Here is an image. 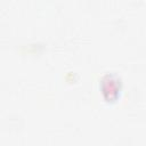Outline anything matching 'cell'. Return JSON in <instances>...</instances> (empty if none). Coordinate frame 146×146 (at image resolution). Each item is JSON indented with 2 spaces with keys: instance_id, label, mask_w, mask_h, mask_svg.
Wrapping results in <instances>:
<instances>
[{
  "instance_id": "1",
  "label": "cell",
  "mask_w": 146,
  "mask_h": 146,
  "mask_svg": "<svg viewBox=\"0 0 146 146\" xmlns=\"http://www.w3.org/2000/svg\"><path fill=\"white\" fill-rule=\"evenodd\" d=\"M103 90H104V94L105 95L108 92V90H111L108 98L115 97L117 95V79H114L113 76L107 75L103 80Z\"/></svg>"
}]
</instances>
